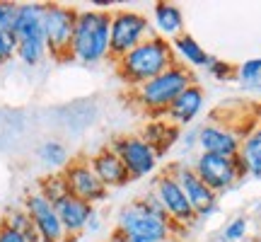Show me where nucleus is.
I'll list each match as a JSON object with an SVG mask.
<instances>
[{
    "mask_svg": "<svg viewBox=\"0 0 261 242\" xmlns=\"http://www.w3.org/2000/svg\"><path fill=\"white\" fill-rule=\"evenodd\" d=\"M99 230H102V218H99V213L94 211V215L90 218V223H87V228H85V233L94 235V233H99Z\"/></svg>",
    "mask_w": 261,
    "mask_h": 242,
    "instance_id": "nucleus-32",
    "label": "nucleus"
},
{
    "mask_svg": "<svg viewBox=\"0 0 261 242\" xmlns=\"http://www.w3.org/2000/svg\"><path fill=\"white\" fill-rule=\"evenodd\" d=\"M17 61L27 68H39L48 58L46 39H44V3H19L17 22Z\"/></svg>",
    "mask_w": 261,
    "mask_h": 242,
    "instance_id": "nucleus-4",
    "label": "nucleus"
},
{
    "mask_svg": "<svg viewBox=\"0 0 261 242\" xmlns=\"http://www.w3.org/2000/svg\"><path fill=\"white\" fill-rule=\"evenodd\" d=\"M203 107H205V90L198 83H191L174 102L169 104V109L165 112V119L169 124H174L179 131H184L198 119Z\"/></svg>",
    "mask_w": 261,
    "mask_h": 242,
    "instance_id": "nucleus-15",
    "label": "nucleus"
},
{
    "mask_svg": "<svg viewBox=\"0 0 261 242\" xmlns=\"http://www.w3.org/2000/svg\"><path fill=\"white\" fill-rule=\"evenodd\" d=\"M37 158H39V162H41L44 167H48L51 172H63L65 165L70 162V153H68L63 140L46 138L37 148Z\"/></svg>",
    "mask_w": 261,
    "mask_h": 242,
    "instance_id": "nucleus-22",
    "label": "nucleus"
},
{
    "mask_svg": "<svg viewBox=\"0 0 261 242\" xmlns=\"http://www.w3.org/2000/svg\"><path fill=\"white\" fill-rule=\"evenodd\" d=\"M252 242H261V233H259V235H256V237H254V240H252Z\"/></svg>",
    "mask_w": 261,
    "mask_h": 242,
    "instance_id": "nucleus-34",
    "label": "nucleus"
},
{
    "mask_svg": "<svg viewBox=\"0 0 261 242\" xmlns=\"http://www.w3.org/2000/svg\"><path fill=\"white\" fill-rule=\"evenodd\" d=\"M17 8H19V3L0 0V32H15V22H17Z\"/></svg>",
    "mask_w": 261,
    "mask_h": 242,
    "instance_id": "nucleus-28",
    "label": "nucleus"
},
{
    "mask_svg": "<svg viewBox=\"0 0 261 242\" xmlns=\"http://www.w3.org/2000/svg\"><path fill=\"white\" fill-rule=\"evenodd\" d=\"M107 242H109V240H107Z\"/></svg>",
    "mask_w": 261,
    "mask_h": 242,
    "instance_id": "nucleus-36",
    "label": "nucleus"
},
{
    "mask_svg": "<svg viewBox=\"0 0 261 242\" xmlns=\"http://www.w3.org/2000/svg\"><path fill=\"white\" fill-rule=\"evenodd\" d=\"M37 189L46 196L54 206H56L61 199H65V196L70 194V191H68V184H65V179H63V175H61V172H48L46 177L39 179Z\"/></svg>",
    "mask_w": 261,
    "mask_h": 242,
    "instance_id": "nucleus-23",
    "label": "nucleus"
},
{
    "mask_svg": "<svg viewBox=\"0 0 261 242\" xmlns=\"http://www.w3.org/2000/svg\"><path fill=\"white\" fill-rule=\"evenodd\" d=\"M150 25H152V32L155 37L160 39H177L179 34H184V12L179 5L174 3H155L152 5V15H150Z\"/></svg>",
    "mask_w": 261,
    "mask_h": 242,
    "instance_id": "nucleus-18",
    "label": "nucleus"
},
{
    "mask_svg": "<svg viewBox=\"0 0 261 242\" xmlns=\"http://www.w3.org/2000/svg\"><path fill=\"white\" fill-rule=\"evenodd\" d=\"M116 230H121L123 235H128L133 240H145V242H172L179 230L172 225L167 215L152 213L148 206L140 204V199H130L126 206H121V211L116 213Z\"/></svg>",
    "mask_w": 261,
    "mask_h": 242,
    "instance_id": "nucleus-5",
    "label": "nucleus"
},
{
    "mask_svg": "<svg viewBox=\"0 0 261 242\" xmlns=\"http://www.w3.org/2000/svg\"><path fill=\"white\" fill-rule=\"evenodd\" d=\"M191 167L205 184L220 196L247 179V167L240 155L223 158V155H211V153H198L191 160Z\"/></svg>",
    "mask_w": 261,
    "mask_h": 242,
    "instance_id": "nucleus-8",
    "label": "nucleus"
},
{
    "mask_svg": "<svg viewBox=\"0 0 261 242\" xmlns=\"http://www.w3.org/2000/svg\"><path fill=\"white\" fill-rule=\"evenodd\" d=\"M205 70H208L211 78L220 80V83H227V80H232L234 78V65H230L227 61H220V58H215V56H211V61H208V65H205Z\"/></svg>",
    "mask_w": 261,
    "mask_h": 242,
    "instance_id": "nucleus-27",
    "label": "nucleus"
},
{
    "mask_svg": "<svg viewBox=\"0 0 261 242\" xmlns=\"http://www.w3.org/2000/svg\"><path fill=\"white\" fill-rule=\"evenodd\" d=\"M150 191L158 196V201L162 204L167 218L172 221V225L177 228L179 233H187L191 225L198 223V215H196V211L191 208V204H189L187 194L181 191V186H179L177 179L167 172V167L155 175Z\"/></svg>",
    "mask_w": 261,
    "mask_h": 242,
    "instance_id": "nucleus-9",
    "label": "nucleus"
},
{
    "mask_svg": "<svg viewBox=\"0 0 261 242\" xmlns=\"http://www.w3.org/2000/svg\"><path fill=\"white\" fill-rule=\"evenodd\" d=\"M172 44V51H174V58H177L179 65H184V68H205L208 61H211V54L201 46V41H196L189 32L184 34H179L177 39H172L169 41Z\"/></svg>",
    "mask_w": 261,
    "mask_h": 242,
    "instance_id": "nucleus-20",
    "label": "nucleus"
},
{
    "mask_svg": "<svg viewBox=\"0 0 261 242\" xmlns=\"http://www.w3.org/2000/svg\"><path fill=\"white\" fill-rule=\"evenodd\" d=\"M0 223H5L8 228H12V230H17V233H22V235H37L34 225H32V218H29V213L22 208V206L8 208L5 215L0 218Z\"/></svg>",
    "mask_w": 261,
    "mask_h": 242,
    "instance_id": "nucleus-24",
    "label": "nucleus"
},
{
    "mask_svg": "<svg viewBox=\"0 0 261 242\" xmlns=\"http://www.w3.org/2000/svg\"><path fill=\"white\" fill-rule=\"evenodd\" d=\"M259 94H261V87H259Z\"/></svg>",
    "mask_w": 261,
    "mask_h": 242,
    "instance_id": "nucleus-35",
    "label": "nucleus"
},
{
    "mask_svg": "<svg viewBox=\"0 0 261 242\" xmlns=\"http://www.w3.org/2000/svg\"><path fill=\"white\" fill-rule=\"evenodd\" d=\"M22 208H24L29 213V218H32V225H34V230H37L39 242H73V240H68L63 225H61L56 206L51 204L39 189L27 191L24 201H22Z\"/></svg>",
    "mask_w": 261,
    "mask_h": 242,
    "instance_id": "nucleus-13",
    "label": "nucleus"
},
{
    "mask_svg": "<svg viewBox=\"0 0 261 242\" xmlns=\"http://www.w3.org/2000/svg\"><path fill=\"white\" fill-rule=\"evenodd\" d=\"M152 25L148 15L136 10H112V25H109V56L112 61L126 56L130 49H136L140 41L152 37Z\"/></svg>",
    "mask_w": 261,
    "mask_h": 242,
    "instance_id": "nucleus-7",
    "label": "nucleus"
},
{
    "mask_svg": "<svg viewBox=\"0 0 261 242\" xmlns=\"http://www.w3.org/2000/svg\"><path fill=\"white\" fill-rule=\"evenodd\" d=\"M234 78L244 87H261V58H249L234 68Z\"/></svg>",
    "mask_w": 261,
    "mask_h": 242,
    "instance_id": "nucleus-25",
    "label": "nucleus"
},
{
    "mask_svg": "<svg viewBox=\"0 0 261 242\" xmlns=\"http://www.w3.org/2000/svg\"><path fill=\"white\" fill-rule=\"evenodd\" d=\"M17 58V39L15 32H0V65Z\"/></svg>",
    "mask_w": 261,
    "mask_h": 242,
    "instance_id": "nucleus-29",
    "label": "nucleus"
},
{
    "mask_svg": "<svg viewBox=\"0 0 261 242\" xmlns=\"http://www.w3.org/2000/svg\"><path fill=\"white\" fill-rule=\"evenodd\" d=\"M240 158H242L244 167H247V177L261 179V116L256 119L252 129L244 133Z\"/></svg>",
    "mask_w": 261,
    "mask_h": 242,
    "instance_id": "nucleus-21",
    "label": "nucleus"
},
{
    "mask_svg": "<svg viewBox=\"0 0 261 242\" xmlns=\"http://www.w3.org/2000/svg\"><path fill=\"white\" fill-rule=\"evenodd\" d=\"M167 172L179 182L181 191L187 194L189 204H191V208L198 215V221H205V218H211L218 211V199L220 196L196 175L191 162H187V160H172L167 165Z\"/></svg>",
    "mask_w": 261,
    "mask_h": 242,
    "instance_id": "nucleus-10",
    "label": "nucleus"
},
{
    "mask_svg": "<svg viewBox=\"0 0 261 242\" xmlns=\"http://www.w3.org/2000/svg\"><path fill=\"white\" fill-rule=\"evenodd\" d=\"M109 25H112V8L77 10L75 34L73 44H70V61L83 65H99L104 61H112Z\"/></svg>",
    "mask_w": 261,
    "mask_h": 242,
    "instance_id": "nucleus-2",
    "label": "nucleus"
},
{
    "mask_svg": "<svg viewBox=\"0 0 261 242\" xmlns=\"http://www.w3.org/2000/svg\"><path fill=\"white\" fill-rule=\"evenodd\" d=\"M109 146H112V148L116 150V155L121 158L123 167L128 170L130 182H133V179H145V177H152V175H155L158 162H160L158 150L152 148V146H148L138 133L116 136Z\"/></svg>",
    "mask_w": 261,
    "mask_h": 242,
    "instance_id": "nucleus-11",
    "label": "nucleus"
},
{
    "mask_svg": "<svg viewBox=\"0 0 261 242\" xmlns=\"http://www.w3.org/2000/svg\"><path fill=\"white\" fill-rule=\"evenodd\" d=\"M87 160H90L92 170L97 172V177L102 179V184L107 189H119V186H126L130 182L128 170L123 167L121 158L116 155V150L112 146H104V148L94 150Z\"/></svg>",
    "mask_w": 261,
    "mask_h": 242,
    "instance_id": "nucleus-16",
    "label": "nucleus"
},
{
    "mask_svg": "<svg viewBox=\"0 0 261 242\" xmlns=\"http://www.w3.org/2000/svg\"><path fill=\"white\" fill-rule=\"evenodd\" d=\"M77 22V8L61 3H44V39L46 54L58 63L70 61V44Z\"/></svg>",
    "mask_w": 261,
    "mask_h": 242,
    "instance_id": "nucleus-6",
    "label": "nucleus"
},
{
    "mask_svg": "<svg viewBox=\"0 0 261 242\" xmlns=\"http://www.w3.org/2000/svg\"><path fill=\"white\" fill-rule=\"evenodd\" d=\"M94 206L85 204L80 199H75L73 194H68L65 199H61L56 204V213L61 218V225H63L68 240H77L80 235H85V228L90 223V218L94 215Z\"/></svg>",
    "mask_w": 261,
    "mask_h": 242,
    "instance_id": "nucleus-17",
    "label": "nucleus"
},
{
    "mask_svg": "<svg viewBox=\"0 0 261 242\" xmlns=\"http://www.w3.org/2000/svg\"><path fill=\"white\" fill-rule=\"evenodd\" d=\"M0 242H39V237L37 235H22L8 228L5 223H0Z\"/></svg>",
    "mask_w": 261,
    "mask_h": 242,
    "instance_id": "nucleus-30",
    "label": "nucleus"
},
{
    "mask_svg": "<svg viewBox=\"0 0 261 242\" xmlns=\"http://www.w3.org/2000/svg\"><path fill=\"white\" fill-rule=\"evenodd\" d=\"M179 143H181V148L187 150V153H191L194 148H198V129H184L181 133H179Z\"/></svg>",
    "mask_w": 261,
    "mask_h": 242,
    "instance_id": "nucleus-31",
    "label": "nucleus"
},
{
    "mask_svg": "<svg viewBox=\"0 0 261 242\" xmlns=\"http://www.w3.org/2000/svg\"><path fill=\"white\" fill-rule=\"evenodd\" d=\"M191 83H196L194 73L189 68H184V65L174 63L165 73H160L158 78L143 83L136 90H130V102L136 104L143 114H148L150 119L165 116L169 104L174 102Z\"/></svg>",
    "mask_w": 261,
    "mask_h": 242,
    "instance_id": "nucleus-3",
    "label": "nucleus"
},
{
    "mask_svg": "<svg viewBox=\"0 0 261 242\" xmlns=\"http://www.w3.org/2000/svg\"><path fill=\"white\" fill-rule=\"evenodd\" d=\"M112 63L119 80L128 90H136L143 83H148L152 78H158L160 73H165L167 68H172L177 63V58H174L172 44L167 39H160L152 34L145 41H140L136 49H130L126 56L116 58Z\"/></svg>",
    "mask_w": 261,
    "mask_h": 242,
    "instance_id": "nucleus-1",
    "label": "nucleus"
},
{
    "mask_svg": "<svg viewBox=\"0 0 261 242\" xmlns=\"http://www.w3.org/2000/svg\"><path fill=\"white\" fill-rule=\"evenodd\" d=\"M242 138V133L225 119L213 116V121H205L203 126H198V150L201 153L234 158V155H240Z\"/></svg>",
    "mask_w": 261,
    "mask_h": 242,
    "instance_id": "nucleus-14",
    "label": "nucleus"
},
{
    "mask_svg": "<svg viewBox=\"0 0 261 242\" xmlns=\"http://www.w3.org/2000/svg\"><path fill=\"white\" fill-rule=\"evenodd\" d=\"M179 133L181 131L174 126V124H169L165 116H155V119H148L143 126H140V138L145 140L148 146L158 150V155L162 158L169 148H174L179 143Z\"/></svg>",
    "mask_w": 261,
    "mask_h": 242,
    "instance_id": "nucleus-19",
    "label": "nucleus"
},
{
    "mask_svg": "<svg viewBox=\"0 0 261 242\" xmlns=\"http://www.w3.org/2000/svg\"><path fill=\"white\" fill-rule=\"evenodd\" d=\"M109 242H145V240H133V237H128V235H123L121 230L114 228L112 235H109Z\"/></svg>",
    "mask_w": 261,
    "mask_h": 242,
    "instance_id": "nucleus-33",
    "label": "nucleus"
},
{
    "mask_svg": "<svg viewBox=\"0 0 261 242\" xmlns=\"http://www.w3.org/2000/svg\"><path fill=\"white\" fill-rule=\"evenodd\" d=\"M61 175H63L65 184H68V191L75 199H80V201H85L90 206L107 201L109 189L102 184V179L97 177V172L92 170L87 158H70V162L65 165V170Z\"/></svg>",
    "mask_w": 261,
    "mask_h": 242,
    "instance_id": "nucleus-12",
    "label": "nucleus"
},
{
    "mask_svg": "<svg viewBox=\"0 0 261 242\" xmlns=\"http://www.w3.org/2000/svg\"><path fill=\"white\" fill-rule=\"evenodd\" d=\"M249 235V218L247 215H234L232 221H227L220 233L223 242H242Z\"/></svg>",
    "mask_w": 261,
    "mask_h": 242,
    "instance_id": "nucleus-26",
    "label": "nucleus"
}]
</instances>
